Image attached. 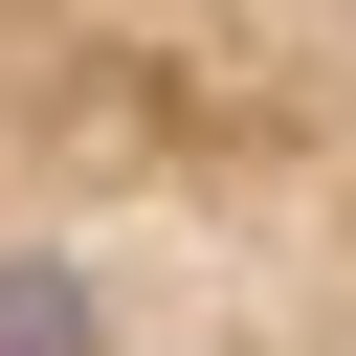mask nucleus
I'll list each match as a JSON object with an SVG mask.
<instances>
[{
    "instance_id": "1",
    "label": "nucleus",
    "mask_w": 356,
    "mask_h": 356,
    "mask_svg": "<svg viewBox=\"0 0 356 356\" xmlns=\"http://www.w3.org/2000/svg\"><path fill=\"white\" fill-rule=\"evenodd\" d=\"M0 356H111V312H89V289L22 245V267H0Z\"/></svg>"
}]
</instances>
